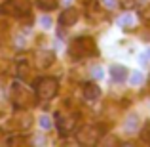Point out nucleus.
I'll return each mask as SVG.
<instances>
[{
    "mask_svg": "<svg viewBox=\"0 0 150 147\" xmlns=\"http://www.w3.org/2000/svg\"><path fill=\"white\" fill-rule=\"evenodd\" d=\"M129 80H131V84H141V82H143L144 80V77H143V75H141V73H133L131 75V77H129Z\"/></svg>",
    "mask_w": 150,
    "mask_h": 147,
    "instance_id": "nucleus-15",
    "label": "nucleus"
},
{
    "mask_svg": "<svg viewBox=\"0 0 150 147\" xmlns=\"http://www.w3.org/2000/svg\"><path fill=\"white\" fill-rule=\"evenodd\" d=\"M110 75H112L114 80L122 82V80H125V77H127V69H125L124 65H112L110 67Z\"/></svg>",
    "mask_w": 150,
    "mask_h": 147,
    "instance_id": "nucleus-9",
    "label": "nucleus"
},
{
    "mask_svg": "<svg viewBox=\"0 0 150 147\" xmlns=\"http://www.w3.org/2000/svg\"><path fill=\"white\" fill-rule=\"evenodd\" d=\"M19 75H21V77H27V75H29V65L21 63V65H19Z\"/></svg>",
    "mask_w": 150,
    "mask_h": 147,
    "instance_id": "nucleus-17",
    "label": "nucleus"
},
{
    "mask_svg": "<svg viewBox=\"0 0 150 147\" xmlns=\"http://www.w3.org/2000/svg\"><path fill=\"white\" fill-rule=\"evenodd\" d=\"M42 25H44V27H50L51 25V19L48 17V15H44V17H42Z\"/></svg>",
    "mask_w": 150,
    "mask_h": 147,
    "instance_id": "nucleus-18",
    "label": "nucleus"
},
{
    "mask_svg": "<svg viewBox=\"0 0 150 147\" xmlns=\"http://www.w3.org/2000/svg\"><path fill=\"white\" fill-rule=\"evenodd\" d=\"M137 124H139V118H137V115H129V117H127V122H125V130L137 128Z\"/></svg>",
    "mask_w": 150,
    "mask_h": 147,
    "instance_id": "nucleus-13",
    "label": "nucleus"
},
{
    "mask_svg": "<svg viewBox=\"0 0 150 147\" xmlns=\"http://www.w3.org/2000/svg\"><path fill=\"white\" fill-rule=\"evenodd\" d=\"M139 136H141V140H143V141L150 143V120L143 124V128H141V134H139Z\"/></svg>",
    "mask_w": 150,
    "mask_h": 147,
    "instance_id": "nucleus-12",
    "label": "nucleus"
},
{
    "mask_svg": "<svg viewBox=\"0 0 150 147\" xmlns=\"http://www.w3.org/2000/svg\"><path fill=\"white\" fill-rule=\"evenodd\" d=\"M101 134H103L101 126L86 124V126H82V128L76 132V140H78L80 145H97V143H99Z\"/></svg>",
    "mask_w": 150,
    "mask_h": 147,
    "instance_id": "nucleus-3",
    "label": "nucleus"
},
{
    "mask_svg": "<svg viewBox=\"0 0 150 147\" xmlns=\"http://www.w3.org/2000/svg\"><path fill=\"white\" fill-rule=\"evenodd\" d=\"M40 126L48 130V128H51V120H50L48 117H42V118H40Z\"/></svg>",
    "mask_w": 150,
    "mask_h": 147,
    "instance_id": "nucleus-16",
    "label": "nucleus"
},
{
    "mask_svg": "<svg viewBox=\"0 0 150 147\" xmlns=\"http://www.w3.org/2000/svg\"><path fill=\"white\" fill-rule=\"evenodd\" d=\"M101 96V88L95 84V82H86L84 84V98L88 99V101H93V99H97Z\"/></svg>",
    "mask_w": 150,
    "mask_h": 147,
    "instance_id": "nucleus-8",
    "label": "nucleus"
},
{
    "mask_svg": "<svg viewBox=\"0 0 150 147\" xmlns=\"http://www.w3.org/2000/svg\"><path fill=\"white\" fill-rule=\"evenodd\" d=\"M30 10L29 0H8L0 6V14L2 15H27Z\"/></svg>",
    "mask_w": 150,
    "mask_h": 147,
    "instance_id": "nucleus-4",
    "label": "nucleus"
},
{
    "mask_svg": "<svg viewBox=\"0 0 150 147\" xmlns=\"http://www.w3.org/2000/svg\"><path fill=\"white\" fill-rule=\"evenodd\" d=\"M57 4H59V0H38V6H40L44 11L55 10V8H57Z\"/></svg>",
    "mask_w": 150,
    "mask_h": 147,
    "instance_id": "nucleus-11",
    "label": "nucleus"
},
{
    "mask_svg": "<svg viewBox=\"0 0 150 147\" xmlns=\"http://www.w3.org/2000/svg\"><path fill=\"white\" fill-rule=\"evenodd\" d=\"M69 54L72 59H82V57H89V55L97 54V46L95 40L91 37H78L70 42Z\"/></svg>",
    "mask_w": 150,
    "mask_h": 147,
    "instance_id": "nucleus-1",
    "label": "nucleus"
},
{
    "mask_svg": "<svg viewBox=\"0 0 150 147\" xmlns=\"http://www.w3.org/2000/svg\"><path fill=\"white\" fill-rule=\"evenodd\" d=\"M78 17H80V14H78L76 8H67V10H63L61 15H59V23H61L63 27H70L78 21Z\"/></svg>",
    "mask_w": 150,
    "mask_h": 147,
    "instance_id": "nucleus-7",
    "label": "nucleus"
},
{
    "mask_svg": "<svg viewBox=\"0 0 150 147\" xmlns=\"http://www.w3.org/2000/svg\"><path fill=\"white\" fill-rule=\"evenodd\" d=\"M53 61H55V55H53V52H50V50H40L34 55V63H36L38 69H48Z\"/></svg>",
    "mask_w": 150,
    "mask_h": 147,
    "instance_id": "nucleus-6",
    "label": "nucleus"
},
{
    "mask_svg": "<svg viewBox=\"0 0 150 147\" xmlns=\"http://www.w3.org/2000/svg\"><path fill=\"white\" fill-rule=\"evenodd\" d=\"M76 124V117L72 115H57V130L61 132V136H69L74 130Z\"/></svg>",
    "mask_w": 150,
    "mask_h": 147,
    "instance_id": "nucleus-5",
    "label": "nucleus"
},
{
    "mask_svg": "<svg viewBox=\"0 0 150 147\" xmlns=\"http://www.w3.org/2000/svg\"><path fill=\"white\" fill-rule=\"evenodd\" d=\"M148 80H150V77H148Z\"/></svg>",
    "mask_w": 150,
    "mask_h": 147,
    "instance_id": "nucleus-19",
    "label": "nucleus"
},
{
    "mask_svg": "<svg viewBox=\"0 0 150 147\" xmlns=\"http://www.w3.org/2000/svg\"><path fill=\"white\" fill-rule=\"evenodd\" d=\"M59 90V82L57 78L53 77H44L36 82V98L42 99V101H48V99H53L55 94Z\"/></svg>",
    "mask_w": 150,
    "mask_h": 147,
    "instance_id": "nucleus-2",
    "label": "nucleus"
},
{
    "mask_svg": "<svg viewBox=\"0 0 150 147\" xmlns=\"http://www.w3.org/2000/svg\"><path fill=\"white\" fill-rule=\"evenodd\" d=\"M118 25H120L122 29H131V27L135 25V17H133L131 14H125V15H122V17H120Z\"/></svg>",
    "mask_w": 150,
    "mask_h": 147,
    "instance_id": "nucleus-10",
    "label": "nucleus"
},
{
    "mask_svg": "<svg viewBox=\"0 0 150 147\" xmlns=\"http://www.w3.org/2000/svg\"><path fill=\"white\" fill-rule=\"evenodd\" d=\"M101 4L106 8V10H114V8L120 6V0H101Z\"/></svg>",
    "mask_w": 150,
    "mask_h": 147,
    "instance_id": "nucleus-14",
    "label": "nucleus"
}]
</instances>
